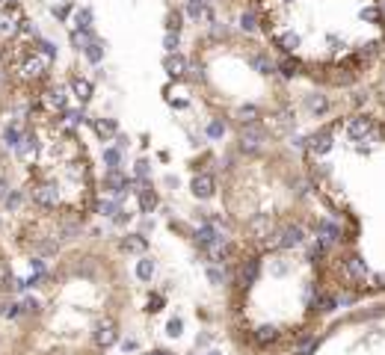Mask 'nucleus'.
Masks as SVG:
<instances>
[{"mask_svg":"<svg viewBox=\"0 0 385 355\" xmlns=\"http://www.w3.org/2000/svg\"><path fill=\"white\" fill-rule=\"evenodd\" d=\"M151 275H154V260L151 258L136 260V278L139 281H151Z\"/></svg>","mask_w":385,"mask_h":355,"instance_id":"b1692460","label":"nucleus"},{"mask_svg":"<svg viewBox=\"0 0 385 355\" xmlns=\"http://www.w3.org/2000/svg\"><path fill=\"white\" fill-rule=\"evenodd\" d=\"M261 145H264V128L261 125H243L240 128V148L243 151H261Z\"/></svg>","mask_w":385,"mask_h":355,"instance_id":"f03ea898","label":"nucleus"},{"mask_svg":"<svg viewBox=\"0 0 385 355\" xmlns=\"http://www.w3.org/2000/svg\"><path fill=\"white\" fill-rule=\"evenodd\" d=\"M240 30H243V33H255V30H258V18H255L252 9L240 15Z\"/></svg>","mask_w":385,"mask_h":355,"instance_id":"2f4dec72","label":"nucleus"},{"mask_svg":"<svg viewBox=\"0 0 385 355\" xmlns=\"http://www.w3.org/2000/svg\"><path fill=\"white\" fill-rule=\"evenodd\" d=\"M21 136H24V133H21V128H18V125H9V128L3 130V139H6V145H9V148H15V145L21 142Z\"/></svg>","mask_w":385,"mask_h":355,"instance_id":"7c9ffc66","label":"nucleus"},{"mask_svg":"<svg viewBox=\"0 0 385 355\" xmlns=\"http://www.w3.org/2000/svg\"><path fill=\"white\" fill-rule=\"evenodd\" d=\"M92 338H95V346L110 349L113 343L119 341V329H116V323H113V319H101V323L95 326V334H92Z\"/></svg>","mask_w":385,"mask_h":355,"instance_id":"7ed1b4c3","label":"nucleus"},{"mask_svg":"<svg viewBox=\"0 0 385 355\" xmlns=\"http://www.w3.org/2000/svg\"><path fill=\"white\" fill-rule=\"evenodd\" d=\"M21 314H39V302L33 296H27L24 302H21Z\"/></svg>","mask_w":385,"mask_h":355,"instance_id":"79ce46f5","label":"nucleus"},{"mask_svg":"<svg viewBox=\"0 0 385 355\" xmlns=\"http://www.w3.org/2000/svg\"><path fill=\"white\" fill-rule=\"evenodd\" d=\"M222 133H225V125H222V121H211V125H207V136H214V139H219Z\"/></svg>","mask_w":385,"mask_h":355,"instance_id":"37998d69","label":"nucleus"},{"mask_svg":"<svg viewBox=\"0 0 385 355\" xmlns=\"http://www.w3.org/2000/svg\"><path fill=\"white\" fill-rule=\"evenodd\" d=\"M136 201H139V210L143 213H151L157 207V192L145 184L143 189H136Z\"/></svg>","mask_w":385,"mask_h":355,"instance_id":"a211bd4d","label":"nucleus"},{"mask_svg":"<svg viewBox=\"0 0 385 355\" xmlns=\"http://www.w3.org/2000/svg\"><path fill=\"white\" fill-rule=\"evenodd\" d=\"M308 110H311L314 116H323L326 110H329V101H326V95H308Z\"/></svg>","mask_w":385,"mask_h":355,"instance_id":"a878e982","label":"nucleus"},{"mask_svg":"<svg viewBox=\"0 0 385 355\" xmlns=\"http://www.w3.org/2000/svg\"><path fill=\"white\" fill-rule=\"evenodd\" d=\"M72 95L80 101V104H86V101L92 98V83L86 80V77H74L72 80Z\"/></svg>","mask_w":385,"mask_h":355,"instance_id":"aec40b11","label":"nucleus"},{"mask_svg":"<svg viewBox=\"0 0 385 355\" xmlns=\"http://www.w3.org/2000/svg\"><path fill=\"white\" fill-rule=\"evenodd\" d=\"M92 128H95V136L98 139H116V133H119V125H116V118H95L92 121Z\"/></svg>","mask_w":385,"mask_h":355,"instance_id":"f8f14e48","label":"nucleus"},{"mask_svg":"<svg viewBox=\"0 0 385 355\" xmlns=\"http://www.w3.org/2000/svg\"><path fill=\"white\" fill-rule=\"evenodd\" d=\"M314 234H317V243L332 246L338 237H341V228H338L335 222H329V219H317V222H314Z\"/></svg>","mask_w":385,"mask_h":355,"instance_id":"423d86ee","label":"nucleus"},{"mask_svg":"<svg viewBox=\"0 0 385 355\" xmlns=\"http://www.w3.org/2000/svg\"><path fill=\"white\" fill-rule=\"evenodd\" d=\"M163 68H166L169 77H184V71H187V59L181 57V54H166Z\"/></svg>","mask_w":385,"mask_h":355,"instance_id":"4468645a","label":"nucleus"},{"mask_svg":"<svg viewBox=\"0 0 385 355\" xmlns=\"http://www.w3.org/2000/svg\"><path fill=\"white\" fill-rule=\"evenodd\" d=\"M160 308H163V296H151V299H148V311H160Z\"/></svg>","mask_w":385,"mask_h":355,"instance_id":"49530a36","label":"nucleus"},{"mask_svg":"<svg viewBox=\"0 0 385 355\" xmlns=\"http://www.w3.org/2000/svg\"><path fill=\"white\" fill-rule=\"evenodd\" d=\"M33 199H36V204H42V207H57L60 189L54 187V184H39V187L33 189Z\"/></svg>","mask_w":385,"mask_h":355,"instance_id":"6e6552de","label":"nucleus"},{"mask_svg":"<svg viewBox=\"0 0 385 355\" xmlns=\"http://www.w3.org/2000/svg\"><path fill=\"white\" fill-rule=\"evenodd\" d=\"M207 278H211V284H225V270H219L214 263V267H207Z\"/></svg>","mask_w":385,"mask_h":355,"instance_id":"4c0bfd02","label":"nucleus"},{"mask_svg":"<svg viewBox=\"0 0 385 355\" xmlns=\"http://www.w3.org/2000/svg\"><path fill=\"white\" fill-rule=\"evenodd\" d=\"M202 252L211 258V263H217V267H219V263H225V260L231 258V252H234V248H231L229 237H217V240H214L207 248H202Z\"/></svg>","mask_w":385,"mask_h":355,"instance_id":"20e7f679","label":"nucleus"},{"mask_svg":"<svg viewBox=\"0 0 385 355\" xmlns=\"http://www.w3.org/2000/svg\"><path fill=\"white\" fill-rule=\"evenodd\" d=\"M361 18L371 21V24H385V12L379 9V6H364V9H361Z\"/></svg>","mask_w":385,"mask_h":355,"instance_id":"c85d7f7f","label":"nucleus"},{"mask_svg":"<svg viewBox=\"0 0 385 355\" xmlns=\"http://www.w3.org/2000/svg\"><path fill=\"white\" fill-rule=\"evenodd\" d=\"M36 54H42V57H45V59H48V62H50V59L57 57V47L50 45L48 39H39V47H36Z\"/></svg>","mask_w":385,"mask_h":355,"instance_id":"c9c22d12","label":"nucleus"},{"mask_svg":"<svg viewBox=\"0 0 385 355\" xmlns=\"http://www.w3.org/2000/svg\"><path fill=\"white\" fill-rule=\"evenodd\" d=\"M6 196H9V187H6V181L0 177V199H6Z\"/></svg>","mask_w":385,"mask_h":355,"instance_id":"603ef678","label":"nucleus"},{"mask_svg":"<svg viewBox=\"0 0 385 355\" xmlns=\"http://www.w3.org/2000/svg\"><path fill=\"white\" fill-rule=\"evenodd\" d=\"M258 270H261V260H255V258H246L240 263V284L243 287H249V284L258 278Z\"/></svg>","mask_w":385,"mask_h":355,"instance_id":"2eb2a0df","label":"nucleus"},{"mask_svg":"<svg viewBox=\"0 0 385 355\" xmlns=\"http://www.w3.org/2000/svg\"><path fill=\"white\" fill-rule=\"evenodd\" d=\"M190 187H192V196H196V199H211L214 189H217V184H214L211 175H196Z\"/></svg>","mask_w":385,"mask_h":355,"instance_id":"9b49d317","label":"nucleus"},{"mask_svg":"<svg viewBox=\"0 0 385 355\" xmlns=\"http://www.w3.org/2000/svg\"><path fill=\"white\" fill-rule=\"evenodd\" d=\"M278 341V329L276 326H261V329H255V343L258 346H270V343Z\"/></svg>","mask_w":385,"mask_h":355,"instance_id":"412c9836","label":"nucleus"},{"mask_svg":"<svg viewBox=\"0 0 385 355\" xmlns=\"http://www.w3.org/2000/svg\"><path fill=\"white\" fill-rule=\"evenodd\" d=\"M89 42H95V36L89 33V30H74V33H72V45L77 47V50H86Z\"/></svg>","mask_w":385,"mask_h":355,"instance_id":"bb28decb","label":"nucleus"},{"mask_svg":"<svg viewBox=\"0 0 385 355\" xmlns=\"http://www.w3.org/2000/svg\"><path fill=\"white\" fill-rule=\"evenodd\" d=\"M86 59H89V62H101V59H104V45H101V42H89V45H86Z\"/></svg>","mask_w":385,"mask_h":355,"instance_id":"cd10ccee","label":"nucleus"},{"mask_svg":"<svg viewBox=\"0 0 385 355\" xmlns=\"http://www.w3.org/2000/svg\"><path fill=\"white\" fill-rule=\"evenodd\" d=\"M104 187H107L110 192H113V196H121L125 189L131 187V181H128V177L121 175L119 169H110L107 175H104Z\"/></svg>","mask_w":385,"mask_h":355,"instance_id":"9d476101","label":"nucleus"},{"mask_svg":"<svg viewBox=\"0 0 385 355\" xmlns=\"http://www.w3.org/2000/svg\"><path fill=\"white\" fill-rule=\"evenodd\" d=\"M344 275H347L349 281H359V278H364V275H367V267H364V260L356 258V255H349V258L344 260Z\"/></svg>","mask_w":385,"mask_h":355,"instance_id":"ddd939ff","label":"nucleus"},{"mask_svg":"<svg viewBox=\"0 0 385 355\" xmlns=\"http://www.w3.org/2000/svg\"><path fill=\"white\" fill-rule=\"evenodd\" d=\"M217 237H222V234L217 231V225H211V222H205V225H199V228H196V243H199L202 248H207L214 240H217Z\"/></svg>","mask_w":385,"mask_h":355,"instance_id":"f3484780","label":"nucleus"},{"mask_svg":"<svg viewBox=\"0 0 385 355\" xmlns=\"http://www.w3.org/2000/svg\"><path fill=\"white\" fill-rule=\"evenodd\" d=\"M45 71H48V59L42 57V54H36V50H33V54L27 50V54H24V65H21V74H24V77H42Z\"/></svg>","mask_w":385,"mask_h":355,"instance_id":"39448f33","label":"nucleus"},{"mask_svg":"<svg viewBox=\"0 0 385 355\" xmlns=\"http://www.w3.org/2000/svg\"><path fill=\"white\" fill-rule=\"evenodd\" d=\"M121 248L131 252V255H143L145 248H148V240H145L143 234H128L125 240H121Z\"/></svg>","mask_w":385,"mask_h":355,"instance_id":"6ab92c4d","label":"nucleus"},{"mask_svg":"<svg viewBox=\"0 0 385 355\" xmlns=\"http://www.w3.org/2000/svg\"><path fill=\"white\" fill-rule=\"evenodd\" d=\"M338 305H341V299H338V296H332V293H317V308H320L323 314H332Z\"/></svg>","mask_w":385,"mask_h":355,"instance_id":"5701e85b","label":"nucleus"},{"mask_svg":"<svg viewBox=\"0 0 385 355\" xmlns=\"http://www.w3.org/2000/svg\"><path fill=\"white\" fill-rule=\"evenodd\" d=\"M128 219H131V213H128V210H121V207L116 210V216H113V222H116V225H125Z\"/></svg>","mask_w":385,"mask_h":355,"instance_id":"de8ad7c7","label":"nucleus"},{"mask_svg":"<svg viewBox=\"0 0 385 355\" xmlns=\"http://www.w3.org/2000/svg\"><path fill=\"white\" fill-rule=\"evenodd\" d=\"M68 12H72V3H68V6H57L54 15H57V18H68Z\"/></svg>","mask_w":385,"mask_h":355,"instance_id":"8fccbe9b","label":"nucleus"},{"mask_svg":"<svg viewBox=\"0 0 385 355\" xmlns=\"http://www.w3.org/2000/svg\"><path fill=\"white\" fill-rule=\"evenodd\" d=\"M166 329H169V334H172V338H178L181 331H184V323H181V319H169Z\"/></svg>","mask_w":385,"mask_h":355,"instance_id":"a18cd8bd","label":"nucleus"},{"mask_svg":"<svg viewBox=\"0 0 385 355\" xmlns=\"http://www.w3.org/2000/svg\"><path fill=\"white\" fill-rule=\"evenodd\" d=\"M57 248H60V243H57V240H39V243H36L39 255H57Z\"/></svg>","mask_w":385,"mask_h":355,"instance_id":"f704fd0d","label":"nucleus"},{"mask_svg":"<svg viewBox=\"0 0 385 355\" xmlns=\"http://www.w3.org/2000/svg\"><path fill=\"white\" fill-rule=\"evenodd\" d=\"M332 148V128H323L308 136V151L311 154H326Z\"/></svg>","mask_w":385,"mask_h":355,"instance_id":"1a4fd4ad","label":"nucleus"},{"mask_svg":"<svg viewBox=\"0 0 385 355\" xmlns=\"http://www.w3.org/2000/svg\"><path fill=\"white\" fill-rule=\"evenodd\" d=\"M382 9H385V3H382Z\"/></svg>","mask_w":385,"mask_h":355,"instance_id":"5fc2aeb1","label":"nucleus"},{"mask_svg":"<svg viewBox=\"0 0 385 355\" xmlns=\"http://www.w3.org/2000/svg\"><path fill=\"white\" fill-rule=\"evenodd\" d=\"M121 349H125V352H133V349H136V341H125V343H121Z\"/></svg>","mask_w":385,"mask_h":355,"instance_id":"3c124183","label":"nucleus"},{"mask_svg":"<svg viewBox=\"0 0 385 355\" xmlns=\"http://www.w3.org/2000/svg\"><path fill=\"white\" fill-rule=\"evenodd\" d=\"M98 210H101V216H110V219H113V216H116V210H119V204H116V201H101V204H98Z\"/></svg>","mask_w":385,"mask_h":355,"instance_id":"58836bf2","label":"nucleus"},{"mask_svg":"<svg viewBox=\"0 0 385 355\" xmlns=\"http://www.w3.org/2000/svg\"><path fill=\"white\" fill-rule=\"evenodd\" d=\"M252 65H255V71H258V74H273V71H276V62H273V59H270V54H264V50L252 57Z\"/></svg>","mask_w":385,"mask_h":355,"instance_id":"4be33fe9","label":"nucleus"},{"mask_svg":"<svg viewBox=\"0 0 385 355\" xmlns=\"http://www.w3.org/2000/svg\"><path fill=\"white\" fill-rule=\"evenodd\" d=\"M104 163H107V172H110V169H119L121 151H119V148H104Z\"/></svg>","mask_w":385,"mask_h":355,"instance_id":"473e14b6","label":"nucleus"},{"mask_svg":"<svg viewBox=\"0 0 385 355\" xmlns=\"http://www.w3.org/2000/svg\"><path fill=\"white\" fill-rule=\"evenodd\" d=\"M166 27H169V33H178L181 30V12H172V15H169Z\"/></svg>","mask_w":385,"mask_h":355,"instance_id":"c03bdc74","label":"nucleus"},{"mask_svg":"<svg viewBox=\"0 0 385 355\" xmlns=\"http://www.w3.org/2000/svg\"><path fill=\"white\" fill-rule=\"evenodd\" d=\"M207 355H222V352H207Z\"/></svg>","mask_w":385,"mask_h":355,"instance_id":"864d4df0","label":"nucleus"},{"mask_svg":"<svg viewBox=\"0 0 385 355\" xmlns=\"http://www.w3.org/2000/svg\"><path fill=\"white\" fill-rule=\"evenodd\" d=\"M163 47H166L169 54H178V33H166V39H163Z\"/></svg>","mask_w":385,"mask_h":355,"instance_id":"a19ab883","label":"nucleus"},{"mask_svg":"<svg viewBox=\"0 0 385 355\" xmlns=\"http://www.w3.org/2000/svg\"><path fill=\"white\" fill-rule=\"evenodd\" d=\"M136 177H148V160H136Z\"/></svg>","mask_w":385,"mask_h":355,"instance_id":"09e8293b","label":"nucleus"},{"mask_svg":"<svg viewBox=\"0 0 385 355\" xmlns=\"http://www.w3.org/2000/svg\"><path fill=\"white\" fill-rule=\"evenodd\" d=\"M276 68L282 71V77H293V74L300 71V62H296V59H282Z\"/></svg>","mask_w":385,"mask_h":355,"instance_id":"72a5a7b5","label":"nucleus"},{"mask_svg":"<svg viewBox=\"0 0 385 355\" xmlns=\"http://www.w3.org/2000/svg\"><path fill=\"white\" fill-rule=\"evenodd\" d=\"M347 133L353 136V139H379L382 133L376 130V125H373V118H367V116H353L347 121Z\"/></svg>","mask_w":385,"mask_h":355,"instance_id":"f257e3e1","label":"nucleus"},{"mask_svg":"<svg viewBox=\"0 0 385 355\" xmlns=\"http://www.w3.org/2000/svg\"><path fill=\"white\" fill-rule=\"evenodd\" d=\"M15 151H18V157H21V160H30V157H36V151H39L36 136H33V133H24V136H21V142L15 145Z\"/></svg>","mask_w":385,"mask_h":355,"instance_id":"dca6fc26","label":"nucleus"},{"mask_svg":"<svg viewBox=\"0 0 385 355\" xmlns=\"http://www.w3.org/2000/svg\"><path fill=\"white\" fill-rule=\"evenodd\" d=\"M21 201H24V196H21L18 189H12V192L6 196V207H9V210H18V207H21Z\"/></svg>","mask_w":385,"mask_h":355,"instance_id":"ea45409f","label":"nucleus"},{"mask_svg":"<svg viewBox=\"0 0 385 355\" xmlns=\"http://www.w3.org/2000/svg\"><path fill=\"white\" fill-rule=\"evenodd\" d=\"M92 9H77V15H74V24H77V30H92Z\"/></svg>","mask_w":385,"mask_h":355,"instance_id":"c756f323","label":"nucleus"},{"mask_svg":"<svg viewBox=\"0 0 385 355\" xmlns=\"http://www.w3.org/2000/svg\"><path fill=\"white\" fill-rule=\"evenodd\" d=\"M62 118H65L68 125H83V121H86L83 110H62Z\"/></svg>","mask_w":385,"mask_h":355,"instance_id":"e433bc0d","label":"nucleus"},{"mask_svg":"<svg viewBox=\"0 0 385 355\" xmlns=\"http://www.w3.org/2000/svg\"><path fill=\"white\" fill-rule=\"evenodd\" d=\"M302 243H305L302 225H288V228L276 237V246H282V248H293V246H302Z\"/></svg>","mask_w":385,"mask_h":355,"instance_id":"0eeeda50","label":"nucleus"},{"mask_svg":"<svg viewBox=\"0 0 385 355\" xmlns=\"http://www.w3.org/2000/svg\"><path fill=\"white\" fill-rule=\"evenodd\" d=\"M45 101H48L50 110H65V104H68V98H65L62 89H50V92L45 95Z\"/></svg>","mask_w":385,"mask_h":355,"instance_id":"393cba45","label":"nucleus"}]
</instances>
